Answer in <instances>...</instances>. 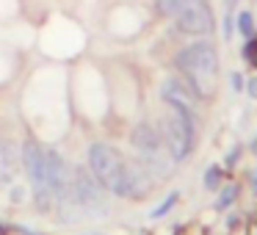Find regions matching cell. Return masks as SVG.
<instances>
[{"label": "cell", "mask_w": 257, "mask_h": 235, "mask_svg": "<svg viewBox=\"0 0 257 235\" xmlns=\"http://www.w3.org/2000/svg\"><path fill=\"white\" fill-rule=\"evenodd\" d=\"M86 161H89V169L97 177V183L124 199H139L152 185V174L139 161H124L122 152L113 150L111 144H102V141L91 144L86 152Z\"/></svg>", "instance_id": "obj_1"}, {"label": "cell", "mask_w": 257, "mask_h": 235, "mask_svg": "<svg viewBox=\"0 0 257 235\" xmlns=\"http://www.w3.org/2000/svg\"><path fill=\"white\" fill-rule=\"evenodd\" d=\"M130 144L136 147V152H139V155H150V152H163L166 141H163L161 130H155L152 125L141 122V125H136L133 133H130Z\"/></svg>", "instance_id": "obj_7"}, {"label": "cell", "mask_w": 257, "mask_h": 235, "mask_svg": "<svg viewBox=\"0 0 257 235\" xmlns=\"http://www.w3.org/2000/svg\"><path fill=\"white\" fill-rule=\"evenodd\" d=\"M254 152H257V141H254Z\"/></svg>", "instance_id": "obj_20"}, {"label": "cell", "mask_w": 257, "mask_h": 235, "mask_svg": "<svg viewBox=\"0 0 257 235\" xmlns=\"http://www.w3.org/2000/svg\"><path fill=\"white\" fill-rule=\"evenodd\" d=\"M163 141L172 161H185L196 144V113L185 105H169V116L163 122Z\"/></svg>", "instance_id": "obj_3"}, {"label": "cell", "mask_w": 257, "mask_h": 235, "mask_svg": "<svg viewBox=\"0 0 257 235\" xmlns=\"http://www.w3.org/2000/svg\"><path fill=\"white\" fill-rule=\"evenodd\" d=\"M246 91H249V97H254V100H257V78H251L249 83H246Z\"/></svg>", "instance_id": "obj_16"}, {"label": "cell", "mask_w": 257, "mask_h": 235, "mask_svg": "<svg viewBox=\"0 0 257 235\" xmlns=\"http://www.w3.org/2000/svg\"><path fill=\"white\" fill-rule=\"evenodd\" d=\"M243 58L257 67V39H254V36H251V39H246V45H243Z\"/></svg>", "instance_id": "obj_15"}, {"label": "cell", "mask_w": 257, "mask_h": 235, "mask_svg": "<svg viewBox=\"0 0 257 235\" xmlns=\"http://www.w3.org/2000/svg\"><path fill=\"white\" fill-rule=\"evenodd\" d=\"M177 69L196 97H210L218 78V53L210 42H191L177 53Z\"/></svg>", "instance_id": "obj_2"}, {"label": "cell", "mask_w": 257, "mask_h": 235, "mask_svg": "<svg viewBox=\"0 0 257 235\" xmlns=\"http://www.w3.org/2000/svg\"><path fill=\"white\" fill-rule=\"evenodd\" d=\"M235 6H238V0H224V9H227V14H232Z\"/></svg>", "instance_id": "obj_17"}, {"label": "cell", "mask_w": 257, "mask_h": 235, "mask_svg": "<svg viewBox=\"0 0 257 235\" xmlns=\"http://www.w3.org/2000/svg\"><path fill=\"white\" fill-rule=\"evenodd\" d=\"M185 0H155V12L161 14V17H174V14L183 9Z\"/></svg>", "instance_id": "obj_12"}, {"label": "cell", "mask_w": 257, "mask_h": 235, "mask_svg": "<svg viewBox=\"0 0 257 235\" xmlns=\"http://www.w3.org/2000/svg\"><path fill=\"white\" fill-rule=\"evenodd\" d=\"M235 28L243 34V39H251V36H254V17H251L249 12H240L238 17H235Z\"/></svg>", "instance_id": "obj_11"}, {"label": "cell", "mask_w": 257, "mask_h": 235, "mask_svg": "<svg viewBox=\"0 0 257 235\" xmlns=\"http://www.w3.org/2000/svg\"><path fill=\"white\" fill-rule=\"evenodd\" d=\"M221 183H224V172L218 166H210L205 172V188L207 191H218V188H221Z\"/></svg>", "instance_id": "obj_13"}, {"label": "cell", "mask_w": 257, "mask_h": 235, "mask_svg": "<svg viewBox=\"0 0 257 235\" xmlns=\"http://www.w3.org/2000/svg\"><path fill=\"white\" fill-rule=\"evenodd\" d=\"M174 25L180 34H191V36H202L213 31V14L207 0H185L183 9L174 14Z\"/></svg>", "instance_id": "obj_6"}, {"label": "cell", "mask_w": 257, "mask_h": 235, "mask_svg": "<svg viewBox=\"0 0 257 235\" xmlns=\"http://www.w3.org/2000/svg\"><path fill=\"white\" fill-rule=\"evenodd\" d=\"M45 163H47V183H50V188H53V196H58L69 183H72L69 166L56 150H45Z\"/></svg>", "instance_id": "obj_8"}, {"label": "cell", "mask_w": 257, "mask_h": 235, "mask_svg": "<svg viewBox=\"0 0 257 235\" xmlns=\"http://www.w3.org/2000/svg\"><path fill=\"white\" fill-rule=\"evenodd\" d=\"M17 163H20V155L14 152V144L3 141L0 144V180L3 183H12L14 172H17Z\"/></svg>", "instance_id": "obj_9"}, {"label": "cell", "mask_w": 257, "mask_h": 235, "mask_svg": "<svg viewBox=\"0 0 257 235\" xmlns=\"http://www.w3.org/2000/svg\"><path fill=\"white\" fill-rule=\"evenodd\" d=\"M235 199H238V185H235V183H227V185H221V191H218L216 207H218V210H227V207L235 205Z\"/></svg>", "instance_id": "obj_10"}, {"label": "cell", "mask_w": 257, "mask_h": 235, "mask_svg": "<svg viewBox=\"0 0 257 235\" xmlns=\"http://www.w3.org/2000/svg\"><path fill=\"white\" fill-rule=\"evenodd\" d=\"M72 191H75V199H78L80 210L91 213H105V196H102V185L97 183V177L91 174L89 166H78L72 172Z\"/></svg>", "instance_id": "obj_5"}, {"label": "cell", "mask_w": 257, "mask_h": 235, "mask_svg": "<svg viewBox=\"0 0 257 235\" xmlns=\"http://www.w3.org/2000/svg\"><path fill=\"white\" fill-rule=\"evenodd\" d=\"M232 86H235V89H240V86H243V83H240V75H232Z\"/></svg>", "instance_id": "obj_18"}, {"label": "cell", "mask_w": 257, "mask_h": 235, "mask_svg": "<svg viewBox=\"0 0 257 235\" xmlns=\"http://www.w3.org/2000/svg\"><path fill=\"white\" fill-rule=\"evenodd\" d=\"M177 199H180L177 194H169L166 199H163V205L152 210V218H161V216H166V213H169V210H172V207H174V202H177Z\"/></svg>", "instance_id": "obj_14"}, {"label": "cell", "mask_w": 257, "mask_h": 235, "mask_svg": "<svg viewBox=\"0 0 257 235\" xmlns=\"http://www.w3.org/2000/svg\"><path fill=\"white\" fill-rule=\"evenodd\" d=\"M20 163H23L25 174H28V183H31V191H34V199H36V207L42 213H47L56 202L53 196V188L47 183V163H45V147L39 141L28 139L23 144V152H20Z\"/></svg>", "instance_id": "obj_4"}, {"label": "cell", "mask_w": 257, "mask_h": 235, "mask_svg": "<svg viewBox=\"0 0 257 235\" xmlns=\"http://www.w3.org/2000/svg\"><path fill=\"white\" fill-rule=\"evenodd\" d=\"M251 191H254V196H257V172H254V177H251Z\"/></svg>", "instance_id": "obj_19"}]
</instances>
